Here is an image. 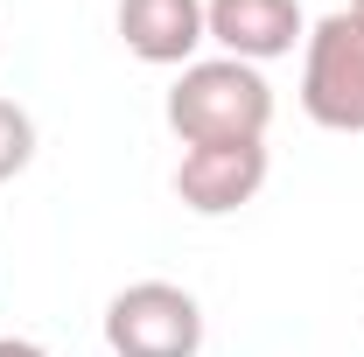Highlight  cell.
<instances>
[{"mask_svg": "<svg viewBox=\"0 0 364 357\" xmlns=\"http://www.w3.org/2000/svg\"><path fill=\"white\" fill-rule=\"evenodd\" d=\"M168 127L182 147H225V140H267L273 127V85L259 63L238 56H196L168 85Z\"/></svg>", "mask_w": 364, "mask_h": 357, "instance_id": "6da1fadb", "label": "cell"}, {"mask_svg": "<svg viewBox=\"0 0 364 357\" xmlns=\"http://www.w3.org/2000/svg\"><path fill=\"white\" fill-rule=\"evenodd\" d=\"M301 112L329 134H364V21L350 7L322 14L301 43Z\"/></svg>", "mask_w": 364, "mask_h": 357, "instance_id": "7a4b0ae2", "label": "cell"}, {"mask_svg": "<svg viewBox=\"0 0 364 357\" xmlns=\"http://www.w3.org/2000/svg\"><path fill=\"white\" fill-rule=\"evenodd\" d=\"M105 343H112V357H196L203 309L176 280H134L105 302Z\"/></svg>", "mask_w": 364, "mask_h": 357, "instance_id": "3957f363", "label": "cell"}, {"mask_svg": "<svg viewBox=\"0 0 364 357\" xmlns=\"http://www.w3.org/2000/svg\"><path fill=\"white\" fill-rule=\"evenodd\" d=\"M267 189V140H225V147H189L176 161V196L196 218H231Z\"/></svg>", "mask_w": 364, "mask_h": 357, "instance_id": "277c9868", "label": "cell"}, {"mask_svg": "<svg viewBox=\"0 0 364 357\" xmlns=\"http://www.w3.org/2000/svg\"><path fill=\"white\" fill-rule=\"evenodd\" d=\"M203 28L238 63H273L294 56V43H309L301 0H203Z\"/></svg>", "mask_w": 364, "mask_h": 357, "instance_id": "5b68a950", "label": "cell"}, {"mask_svg": "<svg viewBox=\"0 0 364 357\" xmlns=\"http://www.w3.org/2000/svg\"><path fill=\"white\" fill-rule=\"evenodd\" d=\"M112 21H119V43L134 49L140 63H161V70L196 63V43H210L203 0H119Z\"/></svg>", "mask_w": 364, "mask_h": 357, "instance_id": "8992f818", "label": "cell"}, {"mask_svg": "<svg viewBox=\"0 0 364 357\" xmlns=\"http://www.w3.org/2000/svg\"><path fill=\"white\" fill-rule=\"evenodd\" d=\"M28 161H36V119L14 98H0V182H14Z\"/></svg>", "mask_w": 364, "mask_h": 357, "instance_id": "52a82bcc", "label": "cell"}, {"mask_svg": "<svg viewBox=\"0 0 364 357\" xmlns=\"http://www.w3.org/2000/svg\"><path fill=\"white\" fill-rule=\"evenodd\" d=\"M0 357H49L43 343H28V336H0Z\"/></svg>", "mask_w": 364, "mask_h": 357, "instance_id": "ba28073f", "label": "cell"}, {"mask_svg": "<svg viewBox=\"0 0 364 357\" xmlns=\"http://www.w3.org/2000/svg\"><path fill=\"white\" fill-rule=\"evenodd\" d=\"M350 14H358V21H364V0H350Z\"/></svg>", "mask_w": 364, "mask_h": 357, "instance_id": "9c48e42d", "label": "cell"}]
</instances>
